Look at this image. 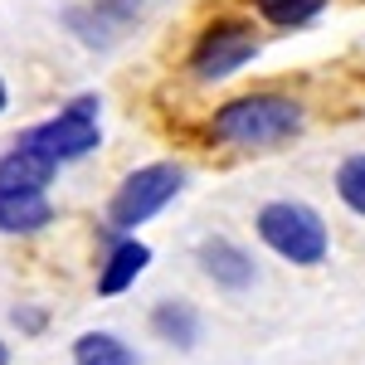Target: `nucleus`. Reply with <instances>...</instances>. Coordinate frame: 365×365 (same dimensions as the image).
<instances>
[{
    "mask_svg": "<svg viewBox=\"0 0 365 365\" xmlns=\"http://www.w3.org/2000/svg\"><path fill=\"white\" fill-rule=\"evenodd\" d=\"M297 132H302V108L292 98H278V93L234 98L210 122V137L229 141V146H278Z\"/></svg>",
    "mask_w": 365,
    "mask_h": 365,
    "instance_id": "nucleus-1",
    "label": "nucleus"
},
{
    "mask_svg": "<svg viewBox=\"0 0 365 365\" xmlns=\"http://www.w3.org/2000/svg\"><path fill=\"white\" fill-rule=\"evenodd\" d=\"M258 239L268 249L287 258V263H322L327 258V225L312 205H292V200H273L258 215Z\"/></svg>",
    "mask_w": 365,
    "mask_h": 365,
    "instance_id": "nucleus-2",
    "label": "nucleus"
},
{
    "mask_svg": "<svg viewBox=\"0 0 365 365\" xmlns=\"http://www.w3.org/2000/svg\"><path fill=\"white\" fill-rule=\"evenodd\" d=\"M98 141H103V132H98V98H78V103H68L58 117L29 127L25 137H20V146L58 166V161H78V156H88Z\"/></svg>",
    "mask_w": 365,
    "mask_h": 365,
    "instance_id": "nucleus-3",
    "label": "nucleus"
},
{
    "mask_svg": "<svg viewBox=\"0 0 365 365\" xmlns=\"http://www.w3.org/2000/svg\"><path fill=\"white\" fill-rule=\"evenodd\" d=\"M180 185H185V170L175 166V161L141 166V170H132V175L117 185V195H113V205H108V215H113L117 229H137V225H146L151 215H161L170 200L180 195Z\"/></svg>",
    "mask_w": 365,
    "mask_h": 365,
    "instance_id": "nucleus-4",
    "label": "nucleus"
},
{
    "mask_svg": "<svg viewBox=\"0 0 365 365\" xmlns=\"http://www.w3.org/2000/svg\"><path fill=\"white\" fill-rule=\"evenodd\" d=\"M253 54H258L253 29L225 20V25H215V29L200 34V44L190 49V68H195V78H205V83H220V78H229V73H239Z\"/></svg>",
    "mask_w": 365,
    "mask_h": 365,
    "instance_id": "nucleus-5",
    "label": "nucleus"
},
{
    "mask_svg": "<svg viewBox=\"0 0 365 365\" xmlns=\"http://www.w3.org/2000/svg\"><path fill=\"white\" fill-rule=\"evenodd\" d=\"M54 170H58L54 161L15 146L10 156H0V195H44V185L54 180Z\"/></svg>",
    "mask_w": 365,
    "mask_h": 365,
    "instance_id": "nucleus-6",
    "label": "nucleus"
},
{
    "mask_svg": "<svg viewBox=\"0 0 365 365\" xmlns=\"http://www.w3.org/2000/svg\"><path fill=\"white\" fill-rule=\"evenodd\" d=\"M200 268L220 287H229V292H239V287L253 282V258L239 244H229V239H205L200 244Z\"/></svg>",
    "mask_w": 365,
    "mask_h": 365,
    "instance_id": "nucleus-7",
    "label": "nucleus"
},
{
    "mask_svg": "<svg viewBox=\"0 0 365 365\" xmlns=\"http://www.w3.org/2000/svg\"><path fill=\"white\" fill-rule=\"evenodd\" d=\"M146 263H151V249H146L141 239H122V244H113L108 263H103V273H98V292H103V297H117V292H127Z\"/></svg>",
    "mask_w": 365,
    "mask_h": 365,
    "instance_id": "nucleus-8",
    "label": "nucleus"
},
{
    "mask_svg": "<svg viewBox=\"0 0 365 365\" xmlns=\"http://www.w3.org/2000/svg\"><path fill=\"white\" fill-rule=\"evenodd\" d=\"M54 220V205L44 195H0V234H34Z\"/></svg>",
    "mask_w": 365,
    "mask_h": 365,
    "instance_id": "nucleus-9",
    "label": "nucleus"
},
{
    "mask_svg": "<svg viewBox=\"0 0 365 365\" xmlns=\"http://www.w3.org/2000/svg\"><path fill=\"white\" fill-rule=\"evenodd\" d=\"M73 365H141L137 351L127 341H117L113 331H88L73 341Z\"/></svg>",
    "mask_w": 365,
    "mask_h": 365,
    "instance_id": "nucleus-10",
    "label": "nucleus"
},
{
    "mask_svg": "<svg viewBox=\"0 0 365 365\" xmlns=\"http://www.w3.org/2000/svg\"><path fill=\"white\" fill-rule=\"evenodd\" d=\"M151 327H156V336L170 341L175 351H190L200 336V322H195V312L185 307V302H161V307L151 312Z\"/></svg>",
    "mask_w": 365,
    "mask_h": 365,
    "instance_id": "nucleus-11",
    "label": "nucleus"
},
{
    "mask_svg": "<svg viewBox=\"0 0 365 365\" xmlns=\"http://www.w3.org/2000/svg\"><path fill=\"white\" fill-rule=\"evenodd\" d=\"M253 5H258L263 20H273V25H282V29L307 25V20H317V15L327 10V0H253Z\"/></svg>",
    "mask_w": 365,
    "mask_h": 365,
    "instance_id": "nucleus-12",
    "label": "nucleus"
},
{
    "mask_svg": "<svg viewBox=\"0 0 365 365\" xmlns=\"http://www.w3.org/2000/svg\"><path fill=\"white\" fill-rule=\"evenodd\" d=\"M336 195L356 210V215H365V156H346L336 170Z\"/></svg>",
    "mask_w": 365,
    "mask_h": 365,
    "instance_id": "nucleus-13",
    "label": "nucleus"
},
{
    "mask_svg": "<svg viewBox=\"0 0 365 365\" xmlns=\"http://www.w3.org/2000/svg\"><path fill=\"white\" fill-rule=\"evenodd\" d=\"M5 103H10V93H5V83H0V108H5Z\"/></svg>",
    "mask_w": 365,
    "mask_h": 365,
    "instance_id": "nucleus-14",
    "label": "nucleus"
},
{
    "mask_svg": "<svg viewBox=\"0 0 365 365\" xmlns=\"http://www.w3.org/2000/svg\"><path fill=\"white\" fill-rule=\"evenodd\" d=\"M5 361H10V356H5V341H0V365H5Z\"/></svg>",
    "mask_w": 365,
    "mask_h": 365,
    "instance_id": "nucleus-15",
    "label": "nucleus"
}]
</instances>
